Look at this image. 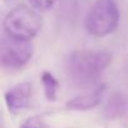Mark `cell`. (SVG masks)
Wrapping results in <instances>:
<instances>
[{"label":"cell","instance_id":"6da1fadb","mask_svg":"<svg viewBox=\"0 0 128 128\" xmlns=\"http://www.w3.org/2000/svg\"><path fill=\"white\" fill-rule=\"evenodd\" d=\"M112 63V54L100 50H76L66 59V73L78 87L87 88L98 82Z\"/></svg>","mask_w":128,"mask_h":128},{"label":"cell","instance_id":"7a4b0ae2","mask_svg":"<svg viewBox=\"0 0 128 128\" xmlns=\"http://www.w3.org/2000/svg\"><path fill=\"white\" fill-rule=\"evenodd\" d=\"M43 28V18L32 6H16L10 10L3 20V34L18 39L32 42Z\"/></svg>","mask_w":128,"mask_h":128},{"label":"cell","instance_id":"3957f363","mask_svg":"<svg viewBox=\"0 0 128 128\" xmlns=\"http://www.w3.org/2000/svg\"><path fill=\"white\" fill-rule=\"evenodd\" d=\"M119 23V9L116 0H96L87 13L84 26L88 34L103 38L112 34Z\"/></svg>","mask_w":128,"mask_h":128},{"label":"cell","instance_id":"277c9868","mask_svg":"<svg viewBox=\"0 0 128 128\" xmlns=\"http://www.w3.org/2000/svg\"><path fill=\"white\" fill-rule=\"evenodd\" d=\"M34 54L32 42L13 39L3 34L0 42V63L5 69H22Z\"/></svg>","mask_w":128,"mask_h":128},{"label":"cell","instance_id":"5b68a950","mask_svg":"<svg viewBox=\"0 0 128 128\" xmlns=\"http://www.w3.org/2000/svg\"><path fill=\"white\" fill-rule=\"evenodd\" d=\"M32 98V83L23 82L14 87H12L9 90L4 94L5 104L10 113L18 114L22 110H24L30 102Z\"/></svg>","mask_w":128,"mask_h":128},{"label":"cell","instance_id":"8992f818","mask_svg":"<svg viewBox=\"0 0 128 128\" xmlns=\"http://www.w3.org/2000/svg\"><path fill=\"white\" fill-rule=\"evenodd\" d=\"M106 89H107V86L104 83H102L96 89H93L92 92H87V93L79 94L77 97H73L72 99H69L66 103V107L68 109H72V110H88V109H92V108L100 104V102L104 97Z\"/></svg>","mask_w":128,"mask_h":128},{"label":"cell","instance_id":"52a82bcc","mask_svg":"<svg viewBox=\"0 0 128 128\" xmlns=\"http://www.w3.org/2000/svg\"><path fill=\"white\" fill-rule=\"evenodd\" d=\"M103 114L107 119H119L128 117V96L120 92H114L107 100Z\"/></svg>","mask_w":128,"mask_h":128},{"label":"cell","instance_id":"ba28073f","mask_svg":"<svg viewBox=\"0 0 128 128\" xmlns=\"http://www.w3.org/2000/svg\"><path fill=\"white\" fill-rule=\"evenodd\" d=\"M42 83L44 87V93L48 100H55L56 93L59 88V82L50 72H43L42 73Z\"/></svg>","mask_w":128,"mask_h":128},{"label":"cell","instance_id":"9c48e42d","mask_svg":"<svg viewBox=\"0 0 128 128\" xmlns=\"http://www.w3.org/2000/svg\"><path fill=\"white\" fill-rule=\"evenodd\" d=\"M20 128H50V127L45 122L43 116H32L20 126Z\"/></svg>","mask_w":128,"mask_h":128},{"label":"cell","instance_id":"30bf717a","mask_svg":"<svg viewBox=\"0 0 128 128\" xmlns=\"http://www.w3.org/2000/svg\"><path fill=\"white\" fill-rule=\"evenodd\" d=\"M32 8H34L38 12H46L54 6L56 0H28Z\"/></svg>","mask_w":128,"mask_h":128}]
</instances>
